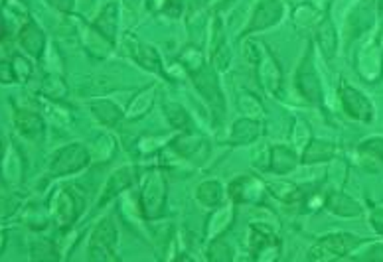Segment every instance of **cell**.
Here are the masks:
<instances>
[{"label": "cell", "instance_id": "obj_1", "mask_svg": "<svg viewBox=\"0 0 383 262\" xmlns=\"http://www.w3.org/2000/svg\"><path fill=\"white\" fill-rule=\"evenodd\" d=\"M85 205V197L77 185L60 187L50 200V215L60 229H70L80 217Z\"/></svg>", "mask_w": 383, "mask_h": 262}, {"label": "cell", "instance_id": "obj_2", "mask_svg": "<svg viewBox=\"0 0 383 262\" xmlns=\"http://www.w3.org/2000/svg\"><path fill=\"white\" fill-rule=\"evenodd\" d=\"M166 207V178L161 170H152L141 192V211L146 219H161Z\"/></svg>", "mask_w": 383, "mask_h": 262}, {"label": "cell", "instance_id": "obj_3", "mask_svg": "<svg viewBox=\"0 0 383 262\" xmlns=\"http://www.w3.org/2000/svg\"><path fill=\"white\" fill-rule=\"evenodd\" d=\"M117 243H119V233L115 223L111 217H105L91 233L90 249H87L90 261H117Z\"/></svg>", "mask_w": 383, "mask_h": 262}, {"label": "cell", "instance_id": "obj_4", "mask_svg": "<svg viewBox=\"0 0 383 262\" xmlns=\"http://www.w3.org/2000/svg\"><path fill=\"white\" fill-rule=\"evenodd\" d=\"M192 81H194V87H196L198 93L204 97L207 105L212 107L215 116L222 119L223 113H225V99H223L222 89H220V81L215 77L214 67L204 65L200 71L192 73Z\"/></svg>", "mask_w": 383, "mask_h": 262}, {"label": "cell", "instance_id": "obj_5", "mask_svg": "<svg viewBox=\"0 0 383 262\" xmlns=\"http://www.w3.org/2000/svg\"><path fill=\"white\" fill-rule=\"evenodd\" d=\"M91 154L90 150L81 144H70L63 146L54 154V160L50 164V172L52 175H68L75 174L90 164Z\"/></svg>", "mask_w": 383, "mask_h": 262}, {"label": "cell", "instance_id": "obj_6", "mask_svg": "<svg viewBox=\"0 0 383 262\" xmlns=\"http://www.w3.org/2000/svg\"><path fill=\"white\" fill-rule=\"evenodd\" d=\"M360 243L356 235H328L311 249V261H336L346 256Z\"/></svg>", "mask_w": 383, "mask_h": 262}, {"label": "cell", "instance_id": "obj_7", "mask_svg": "<svg viewBox=\"0 0 383 262\" xmlns=\"http://www.w3.org/2000/svg\"><path fill=\"white\" fill-rule=\"evenodd\" d=\"M123 50H125V53L131 60H134L144 70L162 73L161 55L156 53V50L152 45L141 42L136 36L125 34V38H123Z\"/></svg>", "mask_w": 383, "mask_h": 262}, {"label": "cell", "instance_id": "obj_8", "mask_svg": "<svg viewBox=\"0 0 383 262\" xmlns=\"http://www.w3.org/2000/svg\"><path fill=\"white\" fill-rule=\"evenodd\" d=\"M281 18H283V4H281V0H261L255 12H253V16H251L249 24L243 30V34L263 32L267 28L275 26Z\"/></svg>", "mask_w": 383, "mask_h": 262}, {"label": "cell", "instance_id": "obj_9", "mask_svg": "<svg viewBox=\"0 0 383 262\" xmlns=\"http://www.w3.org/2000/svg\"><path fill=\"white\" fill-rule=\"evenodd\" d=\"M296 87H298L301 95H303L306 101H311V103H320L322 101L320 79L316 75L311 53L304 58L301 67H298V73H296Z\"/></svg>", "mask_w": 383, "mask_h": 262}, {"label": "cell", "instance_id": "obj_10", "mask_svg": "<svg viewBox=\"0 0 383 262\" xmlns=\"http://www.w3.org/2000/svg\"><path fill=\"white\" fill-rule=\"evenodd\" d=\"M257 75L261 87L265 89L267 93H271V95L279 93L281 81H283V73H281V67H279V63L273 58V53L269 52L265 45H263L261 58L257 60Z\"/></svg>", "mask_w": 383, "mask_h": 262}, {"label": "cell", "instance_id": "obj_11", "mask_svg": "<svg viewBox=\"0 0 383 262\" xmlns=\"http://www.w3.org/2000/svg\"><path fill=\"white\" fill-rule=\"evenodd\" d=\"M340 99H342V107L352 119L356 121H362V123H369L372 116H374V107L372 103L365 99V95H362L360 91H356L354 87H347V85H342V91H340Z\"/></svg>", "mask_w": 383, "mask_h": 262}, {"label": "cell", "instance_id": "obj_12", "mask_svg": "<svg viewBox=\"0 0 383 262\" xmlns=\"http://www.w3.org/2000/svg\"><path fill=\"white\" fill-rule=\"evenodd\" d=\"M134 182H136V168L134 166L119 168L115 174L109 178L107 184H105V187H103V193L99 195L97 209L105 207V203H107V201H111L113 197H117L119 193H123L125 190H129Z\"/></svg>", "mask_w": 383, "mask_h": 262}, {"label": "cell", "instance_id": "obj_13", "mask_svg": "<svg viewBox=\"0 0 383 262\" xmlns=\"http://www.w3.org/2000/svg\"><path fill=\"white\" fill-rule=\"evenodd\" d=\"M357 70L365 81H377L383 70V53L375 44L364 45L357 53Z\"/></svg>", "mask_w": 383, "mask_h": 262}, {"label": "cell", "instance_id": "obj_14", "mask_svg": "<svg viewBox=\"0 0 383 262\" xmlns=\"http://www.w3.org/2000/svg\"><path fill=\"white\" fill-rule=\"evenodd\" d=\"M263 193V184L253 175H239L230 184V197L233 203H255Z\"/></svg>", "mask_w": 383, "mask_h": 262}, {"label": "cell", "instance_id": "obj_15", "mask_svg": "<svg viewBox=\"0 0 383 262\" xmlns=\"http://www.w3.org/2000/svg\"><path fill=\"white\" fill-rule=\"evenodd\" d=\"M14 124L16 131L24 136V138L32 140V142H40L44 138V121L42 116L34 111H26V109H18L14 114Z\"/></svg>", "mask_w": 383, "mask_h": 262}, {"label": "cell", "instance_id": "obj_16", "mask_svg": "<svg viewBox=\"0 0 383 262\" xmlns=\"http://www.w3.org/2000/svg\"><path fill=\"white\" fill-rule=\"evenodd\" d=\"M18 42L24 48V52L30 53L32 58H40L44 53L45 36L34 20H28L26 24L20 28Z\"/></svg>", "mask_w": 383, "mask_h": 262}, {"label": "cell", "instance_id": "obj_17", "mask_svg": "<svg viewBox=\"0 0 383 262\" xmlns=\"http://www.w3.org/2000/svg\"><path fill=\"white\" fill-rule=\"evenodd\" d=\"M233 219H235V207H233V205L220 207L217 211H214V213L207 217V221H205V236H207L210 241L222 236L223 233L233 225Z\"/></svg>", "mask_w": 383, "mask_h": 262}, {"label": "cell", "instance_id": "obj_18", "mask_svg": "<svg viewBox=\"0 0 383 262\" xmlns=\"http://www.w3.org/2000/svg\"><path fill=\"white\" fill-rule=\"evenodd\" d=\"M360 160L367 170L377 172L383 168V138H367L357 148Z\"/></svg>", "mask_w": 383, "mask_h": 262}, {"label": "cell", "instance_id": "obj_19", "mask_svg": "<svg viewBox=\"0 0 383 262\" xmlns=\"http://www.w3.org/2000/svg\"><path fill=\"white\" fill-rule=\"evenodd\" d=\"M156 93H158V85H149V87L141 89L134 99L129 105V111H126V119L129 121H136V119H143L144 114L149 113L154 105V99H156Z\"/></svg>", "mask_w": 383, "mask_h": 262}, {"label": "cell", "instance_id": "obj_20", "mask_svg": "<svg viewBox=\"0 0 383 262\" xmlns=\"http://www.w3.org/2000/svg\"><path fill=\"white\" fill-rule=\"evenodd\" d=\"M259 134H261V123L255 121V119L245 116V119H239L237 123L233 124L232 134H230V140H227V142L233 144V146L249 144V142L259 138Z\"/></svg>", "mask_w": 383, "mask_h": 262}, {"label": "cell", "instance_id": "obj_21", "mask_svg": "<svg viewBox=\"0 0 383 262\" xmlns=\"http://www.w3.org/2000/svg\"><path fill=\"white\" fill-rule=\"evenodd\" d=\"M273 243H276L273 229L267 227L265 223H251L249 231H247V249H249V253L257 256L263 249H267Z\"/></svg>", "mask_w": 383, "mask_h": 262}, {"label": "cell", "instance_id": "obj_22", "mask_svg": "<svg viewBox=\"0 0 383 262\" xmlns=\"http://www.w3.org/2000/svg\"><path fill=\"white\" fill-rule=\"evenodd\" d=\"M338 154V148L332 142H324V140H312L304 146L303 152V164H316V162H326L330 158Z\"/></svg>", "mask_w": 383, "mask_h": 262}, {"label": "cell", "instance_id": "obj_23", "mask_svg": "<svg viewBox=\"0 0 383 262\" xmlns=\"http://www.w3.org/2000/svg\"><path fill=\"white\" fill-rule=\"evenodd\" d=\"M91 113H93V116L97 119L99 123L105 124V126H117V124L121 123V119H123L121 109H119L115 103L107 101V99L93 101V103H91Z\"/></svg>", "mask_w": 383, "mask_h": 262}, {"label": "cell", "instance_id": "obj_24", "mask_svg": "<svg viewBox=\"0 0 383 262\" xmlns=\"http://www.w3.org/2000/svg\"><path fill=\"white\" fill-rule=\"evenodd\" d=\"M81 36H83L85 48H87L91 53H95L97 58H105V55L111 52L113 42L101 34L95 26H87V24H85V26L81 28Z\"/></svg>", "mask_w": 383, "mask_h": 262}, {"label": "cell", "instance_id": "obj_25", "mask_svg": "<svg viewBox=\"0 0 383 262\" xmlns=\"http://www.w3.org/2000/svg\"><path fill=\"white\" fill-rule=\"evenodd\" d=\"M298 164V158L293 150L286 146H275L271 150V158H269V168L275 174H288Z\"/></svg>", "mask_w": 383, "mask_h": 262}, {"label": "cell", "instance_id": "obj_26", "mask_svg": "<svg viewBox=\"0 0 383 262\" xmlns=\"http://www.w3.org/2000/svg\"><path fill=\"white\" fill-rule=\"evenodd\" d=\"M326 207L340 217H357L362 213V207L357 205V201L347 197L344 193H332L326 201Z\"/></svg>", "mask_w": 383, "mask_h": 262}, {"label": "cell", "instance_id": "obj_27", "mask_svg": "<svg viewBox=\"0 0 383 262\" xmlns=\"http://www.w3.org/2000/svg\"><path fill=\"white\" fill-rule=\"evenodd\" d=\"M117 22H119V9H117L115 2H109L105 9L101 10L97 22H95V28H97L101 34L109 38L111 42L115 40L117 32Z\"/></svg>", "mask_w": 383, "mask_h": 262}, {"label": "cell", "instance_id": "obj_28", "mask_svg": "<svg viewBox=\"0 0 383 262\" xmlns=\"http://www.w3.org/2000/svg\"><path fill=\"white\" fill-rule=\"evenodd\" d=\"M223 197V187L217 180H207L204 184L198 185L196 200L204 207H215Z\"/></svg>", "mask_w": 383, "mask_h": 262}, {"label": "cell", "instance_id": "obj_29", "mask_svg": "<svg viewBox=\"0 0 383 262\" xmlns=\"http://www.w3.org/2000/svg\"><path fill=\"white\" fill-rule=\"evenodd\" d=\"M267 187L269 192L273 193L279 201H283V203H301L306 197L303 190H298L291 182H271Z\"/></svg>", "mask_w": 383, "mask_h": 262}, {"label": "cell", "instance_id": "obj_30", "mask_svg": "<svg viewBox=\"0 0 383 262\" xmlns=\"http://www.w3.org/2000/svg\"><path fill=\"white\" fill-rule=\"evenodd\" d=\"M174 150L186 160H196L200 156V152H205V140L200 138V136L186 134L182 138L174 140Z\"/></svg>", "mask_w": 383, "mask_h": 262}, {"label": "cell", "instance_id": "obj_31", "mask_svg": "<svg viewBox=\"0 0 383 262\" xmlns=\"http://www.w3.org/2000/svg\"><path fill=\"white\" fill-rule=\"evenodd\" d=\"M162 111L166 114V119H168V123L172 129H176V131L182 132L190 131L192 121H190V114H188V111L184 107L178 105V103H166V105L162 107Z\"/></svg>", "mask_w": 383, "mask_h": 262}, {"label": "cell", "instance_id": "obj_32", "mask_svg": "<svg viewBox=\"0 0 383 262\" xmlns=\"http://www.w3.org/2000/svg\"><path fill=\"white\" fill-rule=\"evenodd\" d=\"M318 44H320V50L324 53V58H332L336 53V30H334V24L330 22L328 18L322 20V24L318 26Z\"/></svg>", "mask_w": 383, "mask_h": 262}, {"label": "cell", "instance_id": "obj_33", "mask_svg": "<svg viewBox=\"0 0 383 262\" xmlns=\"http://www.w3.org/2000/svg\"><path fill=\"white\" fill-rule=\"evenodd\" d=\"M42 93H44L48 99L62 101L63 97L68 95V83H65L60 75L50 73V75H45L44 83H42Z\"/></svg>", "mask_w": 383, "mask_h": 262}, {"label": "cell", "instance_id": "obj_34", "mask_svg": "<svg viewBox=\"0 0 383 262\" xmlns=\"http://www.w3.org/2000/svg\"><path fill=\"white\" fill-rule=\"evenodd\" d=\"M178 62L182 67H186L190 73H196V71H200L202 67H204V55H202V52L198 50V48H194V45H188V48H184V52L180 53Z\"/></svg>", "mask_w": 383, "mask_h": 262}, {"label": "cell", "instance_id": "obj_35", "mask_svg": "<svg viewBox=\"0 0 383 262\" xmlns=\"http://www.w3.org/2000/svg\"><path fill=\"white\" fill-rule=\"evenodd\" d=\"M207 261H215V262H227L233 261V249L223 239H212L210 241V246H207Z\"/></svg>", "mask_w": 383, "mask_h": 262}, {"label": "cell", "instance_id": "obj_36", "mask_svg": "<svg viewBox=\"0 0 383 262\" xmlns=\"http://www.w3.org/2000/svg\"><path fill=\"white\" fill-rule=\"evenodd\" d=\"M30 258L32 261H58L60 256L55 254L54 243H50L45 239H38L30 245Z\"/></svg>", "mask_w": 383, "mask_h": 262}, {"label": "cell", "instance_id": "obj_37", "mask_svg": "<svg viewBox=\"0 0 383 262\" xmlns=\"http://www.w3.org/2000/svg\"><path fill=\"white\" fill-rule=\"evenodd\" d=\"M237 107H239L241 113L245 114V116H249V119H255V116H261V114H263V105H261V101H259L253 93H247V91H243V93L237 95Z\"/></svg>", "mask_w": 383, "mask_h": 262}, {"label": "cell", "instance_id": "obj_38", "mask_svg": "<svg viewBox=\"0 0 383 262\" xmlns=\"http://www.w3.org/2000/svg\"><path fill=\"white\" fill-rule=\"evenodd\" d=\"M294 24L301 28H308L311 24H314L316 20H318V12L308 6V4H303V6H298V9L294 10Z\"/></svg>", "mask_w": 383, "mask_h": 262}, {"label": "cell", "instance_id": "obj_39", "mask_svg": "<svg viewBox=\"0 0 383 262\" xmlns=\"http://www.w3.org/2000/svg\"><path fill=\"white\" fill-rule=\"evenodd\" d=\"M230 60H232V52L225 44H222L220 48H215L212 52V67L215 71H225L227 65H230Z\"/></svg>", "mask_w": 383, "mask_h": 262}, {"label": "cell", "instance_id": "obj_40", "mask_svg": "<svg viewBox=\"0 0 383 262\" xmlns=\"http://www.w3.org/2000/svg\"><path fill=\"white\" fill-rule=\"evenodd\" d=\"M111 144H113V140L109 138V136H101L95 142V146H93V156L97 158V160H109V158L113 156V150H115V146H111Z\"/></svg>", "mask_w": 383, "mask_h": 262}, {"label": "cell", "instance_id": "obj_41", "mask_svg": "<svg viewBox=\"0 0 383 262\" xmlns=\"http://www.w3.org/2000/svg\"><path fill=\"white\" fill-rule=\"evenodd\" d=\"M164 140H166L164 136H144L136 142V146L141 150V154H152L164 146Z\"/></svg>", "mask_w": 383, "mask_h": 262}, {"label": "cell", "instance_id": "obj_42", "mask_svg": "<svg viewBox=\"0 0 383 262\" xmlns=\"http://www.w3.org/2000/svg\"><path fill=\"white\" fill-rule=\"evenodd\" d=\"M12 70H14V75H16L18 81H26L32 75V65L22 55H14L12 58Z\"/></svg>", "mask_w": 383, "mask_h": 262}, {"label": "cell", "instance_id": "obj_43", "mask_svg": "<svg viewBox=\"0 0 383 262\" xmlns=\"http://www.w3.org/2000/svg\"><path fill=\"white\" fill-rule=\"evenodd\" d=\"M308 136H311L308 124L304 123V121H296V126H294V134H293L294 144H306Z\"/></svg>", "mask_w": 383, "mask_h": 262}, {"label": "cell", "instance_id": "obj_44", "mask_svg": "<svg viewBox=\"0 0 383 262\" xmlns=\"http://www.w3.org/2000/svg\"><path fill=\"white\" fill-rule=\"evenodd\" d=\"M164 12L170 18H178L182 14V0H166L164 2Z\"/></svg>", "mask_w": 383, "mask_h": 262}, {"label": "cell", "instance_id": "obj_45", "mask_svg": "<svg viewBox=\"0 0 383 262\" xmlns=\"http://www.w3.org/2000/svg\"><path fill=\"white\" fill-rule=\"evenodd\" d=\"M48 2H50V6H54L55 10H60L63 14L72 12L73 4H75V0H48Z\"/></svg>", "mask_w": 383, "mask_h": 262}, {"label": "cell", "instance_id": "obj_46", "mask_svg": "<svg viewBox=\"0 0 383 262\" xmlns=\"http://www.w3.org/2000/svg\"><path fill=\"white\" fill-rule=\"evenodd\" d=\"M372 225L375 227V231L383 235V209L374 211V215H372Z\"/></svg>", "mask_w": 383, "mask_h": 262}, {"label": "cell", "instance_id": "obj_47", "mask_svg": "<svg viewBox=\"0 0 383 262\" xmlns=\"http://www.w3.org/2000/svg\"><path fill=\"white\" fill-rule=\"evenodd\" d=\"M16 75H14V70H12V63H2V81L4 83H10V81H14Z\"/></svg>", "mask_w": 383, "mask_h": 262}, {"label": "cell", "instance_id": "obj_48", "mask_svg": "<svg viewBox=\"0 0 383 262\" xmlns=\"http://www.w3.org/2000/svg\"><path fill=\"white\" fill-rule=\"evenodd\" d=\"M123 2H125V6L129 10H139L143 6L144 0H123Z\"/></svg>", "mask_w": 383, "mask_h": 262}, {"label": "cell", "instance_id": "obj_49", "mask_svg": "<svg viewBox=\"0 0 383 262\" xmlns=\"http://www.w3.org/2000/svg\"><path fill=\"white\" fill-rule=\"evenodd\" d=\"M288 2H301V0H288Z\"/></svg>", "mask_w": 383, "mask_h": 262}]
</instances>
